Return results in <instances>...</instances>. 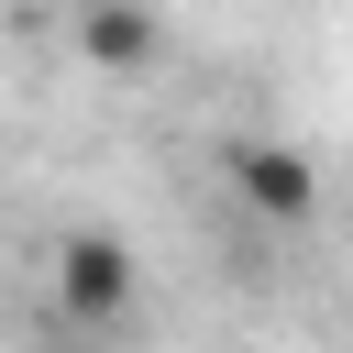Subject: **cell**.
Here are the masks:
<instances>
[{
	"label": "cell",
	"mask_w": 353,
	"mask_h": 353,
	"mask_svg": "<svg viewBox=\"0 0 353 353\" xmlns=\"http://www.w3.org/2000/svg\"><path fill=\"white\" fill-rule=\"evenodd\" d=\"M232 199H243L254 221L298 232V221L320 210V165H309L298 143H243V154H232Z\"/></svg>",
	"instance_id": "cell-2"
},
{
	"label": "cell",
	"mask_w": 353,
	"mask_h": 353,
	"mask_svg": "<svg viewBox=\"0 0 353 353\" xmlns=\"http://www.w3.org/2000/svg\"><path fill=\"white\" fill-rule=\"evenodd\" d=\"M132 287H143V265H132L121 232H66L55 243V309L77 331H121L132 320Z\"/></svg>",
	"instance_id": "cell-1"
},
{
	"label": "cell",
	"mask_w": 353,
	"mask_h": 353,
	"mask_svg": "<svg viewBox=\"0 0 353 353\" xmlns=\"http://www.w3.org/2000/svg\"><path fill=\"white\" fill-rule=\"evenodd\" d=\"M77 55L110 66V77L143 66V55H154V11H143V0H88V11H77Z\"/></svg>",
	"instance_id": "cell-3"
}]
</instances>
